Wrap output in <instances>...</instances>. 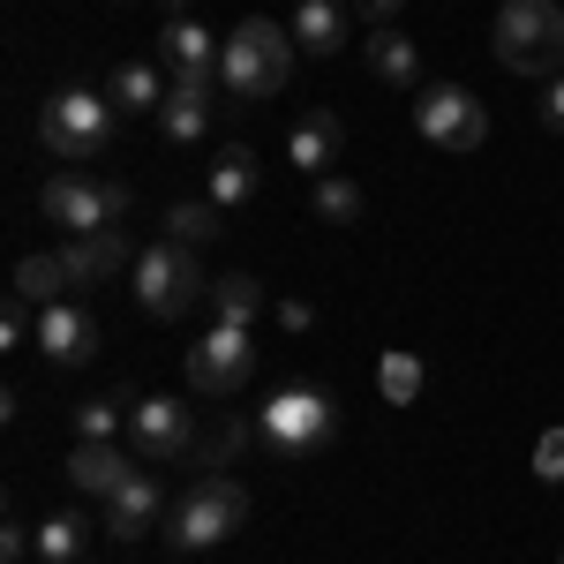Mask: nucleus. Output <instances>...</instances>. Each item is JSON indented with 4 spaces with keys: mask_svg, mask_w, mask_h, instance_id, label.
Listing matches in <instances>:
<instances>
[{
    "mask_svg": "<svg viewBox=\"0 0 564 564\" xmlns=\"http://www.w3.org/2000/svg\"><path fill=\"white\" fill-rule=\"evenodd\" d=\"M294 31L286 23H271V15H249V23H234V39L218 53V90L226 98H241V106H271L286 76H294Z\"/></svg>",
    "mask_w": 564,
    "mask_h": 564,
    "instance_id": "1",
    "label": "nucleus"
},
{
    "mask_svg": "<svg viewBox=\"0 0 564 564\" xmlns=\"http://www.w3.org/2000/svg\"><path fill=\"white\" fill-rule=\"evenodd\" d=\"M489 45H497L505 76H520V84H557L564 76V8L557 0H505Z\"/></svg>",
    "mask_w": 564,
    "mask_h": 564,
    "instance_id": "2",
    "label": "nucleus"
},
{
    "mask_svg": "<svg viewBox=\"0 0 564 564\" xmlns=\"http://www.w3.org/2000/svg\"><path fill=\"white\" fill-rule=\"evenodd\" d=\"M241 527H249V489L234 475H196V489L174 497V512H166V550L174 557H196V550L234 542Z\"/></svg>",
    "mask_w": 564,
    "mask_h": 564,
    "instance_id": "3",
    "label": "nucleus"
},
{
    "mask_svg": "<svg viewBox=\"0 0 564 564\" xmlns=\"http://www.w3.org/2000/svg\"><path fill=\"white\" fill-rule=\"evenodd\" d=\"M113 129H121V106L106 98V90H53L39 106V143L53 151V159H68V166H90V159H106V143H113Z\"/></svg>",
    "mask_w": 564,
    "mask_h": 564,
    "instance_id": "4",
    "label": "nucleus"
},
{
    "mask_svg": "<svg viewBox=\"0 0 564 564\" xmlns=\"http://www.w3.org/2000/svg\"><path fill=\"white\" fill-rule=\"evenodd\" d=\"M332 430H339V399H332L324 384H279L257 406V444H271L279 459H308V452H324Z\"/></svg>",
    "mask_w": 564,
    "mask_h": 564,
    "instance_id": "5",
    "label": "nucleus"
},
{
    "mask_svg": "<svg viewBox=\"0 0 564 564\" xmlns=\"http://www.w3.org/2000/svg\"><path fill=\"white\" fill-rule=\"evenodd\" d=\"M129 279H135V308L159 316V324H174L196 302H212V271L196 263V249H181V241H151Z\"/></svg>",
    "mask_w": 564,
    "mask_h": 564,
    "instance_id": "6",
    "label": "nucleus"
},
{
    "mask_svg": "<svg viewBox=\"0 0 564 564\" xmlns=\"http://www.w3.org/2000/svg\"><path fill=\"white\" fill-rule=\"evenodd\" d=\"M39 212H45V226H61V234L76 241V234H106V226H121V218H129V188H121V181L84 174V166H61V174L39 188Z\"/></svg>",
    "mask_w": 564,
    "mask_h": 564,
    "instance_id": "7",
    "label": "nucleus"
},
{
    "mask_svg": "<svg viewBox=\"0 0 564 564\" xmlns=\"http://www.w3.org/2000/svg\"><path fill=\"white\" fill-rule=\"evenodd\" d=\"M414 129H422V143L459 159V151H481L489 143V106L459 84H422L414 90Z\"/></svg>",
    "mask_w": 564,
    "mask_h": 564,
    "instance_id": "8",
    "label": "nucleus"
},
{
    "mask_svg": "<svg viewBox=\"0 0 564 564\" xmlns=\"http://www.w3.org/2000/svg\"><path fill=\"white\" fill-rule=\"evenodd\" d=\"M249 377H257V339H249V324H212V332L188 347V391H196V399H234Z\"/></svg>",
    "mask_w": 564,
    "mask_h": 564,
    "instance_id": "9",
    "label": "nucleus"
},
{
    "mask_svg": "<svg viewBox=\"0 0 564 564\" xmlns=\"http://www.w3.org/2000/svg\"><path fill=\"white\" fill-rule=\"evenodd\" d=\"M129 444L143 467H166V459H188L196 452V406H181V399H135L129 414Z\"/></svg>",
    "mask_w": 564,
    "mask_h": 564,
    "instance_id": "10",
    "label": "nucleus"
},
{
    "mask_svg": "<svg viewBox=\"0 0 564 564\" xmlns=\"http://www.w3.org/2000/svg\"><path fill=\"white\" fill-rule=\"evenodd\" d=\"M98 316H90L84 302H45L39 308V332H31V347L45 354V361H61V369H84L90 354H98Z\"/></svg>",
    "mask_w": 564,
    "mask_h": 564,
    "instance_id": "11",
    "label": "nucleus"
},
{
    "mask_svg": "<svg viewBox=\"0 0 564 564\" xmlns=\"http://www.w3.org/2000/svg\"><path fill=\"white\" fill-rule=\"evenodd\" d=\"M166 512H174V505H166V481L151 475V467H135V475L106 497V534H113V542H143L151 527H166Z\"/></svg>",
    "mask_w": 564,
    "mask_h": 564,
    "instance_id": "12",
    "label": "nucleus"
},
{
    "mask_svg": "<svg viewBox=\"0 0 564 564\" xmlns=\"http://www.w3.org/2000/svg\"><path fill=\"white\" fill-rule=\"evenodd\" d=\"M339 159H347V121L332 106H308L302 121H294V135H286V166L324 181V174H339Z\"/></svg>",
    "mask_w": 564,
    "mask_h": 564,
    "instance_id": "13",
    "label": "nucleus"
},
{
    "mask_svg": "<svg viewBox=\"0 0 564 564\" xmlns=\"http://www.w3.org/2000/svg\"><path fill=\"white\" fill-rule=\"evenodd\" d=\"M159 45H166V76H212L218 84V53L226 45L196 23V15H181V8H166V23H159Z\"/></svg>",
    "mask_w": 564,
    "mask_h": 564,
    "instance_id": "14",
    "label": "nucleus"
},
{
    "mask_svg": "<svg viewBox=\"0 0 564 564\" xmlns=\"http://www.w3.org/2000/svg\"><path fill=\"white\" fill-rule=\"evenodd\" d=\"M61 257H68V271H76V286H98V279H113V271H135L143 249H129L121 226H106V234H76Z\"/></svg>",
    "mask_w": 564,
    "mask_h": 564,
    "instance_id": "15",
    "label": "nucleus"
},
{
    "mask_svg": "<svg viewBox=\"0 0 564 564\" xmlns=\"http://www.w3.org/2000/svg\"><path fill=\"white\" fill-rule=\"evenodd\" d=\"M212 98H218L212 76H174L166 106H159V129H166V143H196V135L212 129Z\"/></svg>",
    "mask_w": 564,
    "mask_h": 564,
    "instance_id": "16",
    "label": "nucleus"
},
{
    "mask_svg": "<svg viewBox=\"0 0 564 564\" xmlns=\"http://www.w3.org/2000/svg\"><path fill=\"white\" fill-rule=\"evenodd\" d=\"M361 53H369V76L391 90H422V45L406 39V31H391V23H377L369 39H361Z\"/></svg>",
    "mask_w": 564,
    "mask_h": 564,
    "instance_id": "17",
    "label": "nucleus"
},
{
    "mask_svg": "<svg viewBox=\"0 0 564 564\" xmlns=\"http://www.w3.org/2000/svg\"><path fill=\"white\" fill-rule=\"evenodd\" d=\"M135 467H143V459H129L121 444H76V452H68V481H76L84 497H113Z\"/></svg>",
    "mask_w": 564,
    "mask_h": 564,
    "instance_id": "18",
    "label": "nucleus"
},
{
    "mask_svg": "<svg viewBox=\"0 0 564 564\" xmlns=\"http://www.w3.org/2000/svg\"><path fill=\"white\" fill-rule=\"evenodd\" d=\"M257 188H263L257 151H249V143H226V151L212 159V188H204V196H212L218 212H241V204H249Z\"/></svg>",
    "mask_w": 564,
    "mask_h": 564,
    "instance_id": "19",
    "label": "nucleus"
},
{
    "mask_svg": "<svg viewBox=\"0 0 564 564\" xmlns=\"http://www.w3.org/2000/svg\"><path fill=\"white\" fill-rule=\"evenodd\" d=\"M294 45L302 53H347V0H294Z\"/></svg>",
    "mask_w": 564,
    "mask_h": 564,
    "instance_id": "20",
    "label": "nucleus"
},
{
    "mask_svg": "<svg viewBox=\"0 0 564 564\" xmlns=\"http://www.w3.org/2000/svg\"><path fill=\"white\" fill-rule=\"evenodd\" d=\"M166 90H174V76H159L151 61H121V68H113V84H106V98H113L121 113H151V121H159Z\"/></svg>",
    "mask_w": 564,
    "mask_h": 564,
    "instance_id": "21",
    "label": "nucleus"
},
{
    "mask_svg": "<svg viewBox=\"0 0 564 564\" xmlns=\"http://www.w3.org/2000/svg\"><path fill=\"white\" fill-rule=\"evenodd\" d=\"M68 286H76L68 257H23V263H15V279H8V294H15V302H31V308L68 302Z\"/></svg>",
    "mask_w": 564,
    "mask_h": 564,
    "instance_id": "22",
    "label": "nucleus"
},
{
    "mask_svg": "<svg viewBox=\"0 0 564 564\" xmlns=\"http://www.w3.org/2000/svg\"><path fill=\"white\" fill-rule=\"evenodd\" d=\"M129 414H135L129 384H113L106 399H84V406H76V444H113V436L129 430Z\"/></svg>",
    "mask_w": 564,
    "mask_h": 564,
    "instance_id": "23",
    "label": "nucleus"
},
{
    "mask_svg": "<svg viewBox=\"0 0 564 564\" xmlns=\"http://www.w3.org/2000/svg\"><path fill=\"white\" fill-rule=\"evenodd\" d=\"M31 534H39V564H84L90 520H84V512H45Z\"/></svg>",
    "mask_w": 564,
    "mask_h": 564,
    "instance_id": "24",
    "label": "nucleus"
},
{
    "mask_svg": "<svg viewBox=\"0 0 564 564\" xmlns=\"http://www.w3.org/2000/svg\"><path fill=\"white\" fill-rule=\"evenodd\" d=\"M422 384H430L422 354H406V347H384V354H377V391H384V406H414V399H422Z\"/></svg>",
    "mask_w": 564,
    "mask_h": 564,
    "instance_id": "25",
    "label": "nucleus"
},
{
    "mask_svg": "<svg viewBox=\"0 0 564 564\" xmlns=\"http://www.w3.org/2000/svg\"><path fill=\"white\" fill-rule=\"evenodd\" d=\"M263 308H271V302H263V286L249 279V271H226V279H212V316H218V324H257Z\"/></svg>",
    "mask_w": 564,
    "mask_h": 564,
    "instance_id": "26",
    "label": "nucleus"
},
{
    "mask_svg": "<svg viewBox=\"0 0 564 564\" xmlns=\"http://www.w3.org/2000/svg\"><path fill=\"white\" fill-rule=\"evenodd\" d=\"M249 436H257V414H226L212 436H196V452H188V459H196L204 475H218V467H234V459H241V444H249Z\"/></svg>",
    "mask_w": 564,
    "mask_h": 564,
    "instance_id": "27",
    "label": "nucleus"
},
{
    "mask_svg": "<svg viewBox=\"0 0 564 564\" xmlns=\"http://www.w3.org/2000/svg\"><path fill=\"white\" fill-rule=\"evenodd\" d=\"M218 234H226V212H218L212 196H204V204H166V241L204 249V241H218Z\"/></svg>",
    "mask_w": 564,
    "mask_h": 564,
    "instance_id": "28",
    "label": "nucleus"
},
{
    "mask_svg": "<svg viewBox=\"0 0 564 564\" xmlns=\"http://www.w3.org/2000/svg\"><path fill=\"white\" fill-rule=\"evenodd\" d=\"M316 218H332V226H354L361 218V188L347 174H324L316 181Z\"/></svg>",
    "mask_w": 564,
    "mask_h": 564,
    "instance_id": "29",
    "label": "nucleus"
},
{
    "mask_svg": "<svg viewBox=\"0 0 564 564\" xmlns=\"http://www.w3.org/2000/svg\"><path fill=\"white\" fill-rule=\"evenodd\" d=\"M534 475L564 481V430H542V444H534Z\"/></svg>",
    "mask_w": 564,
    "mask_h": 564,
    "instance_id": "30",
    "label": "nucleus"
},
{
    "mask_svg": "<svg viewBox=\"0 0 564 564\" xmlns=\"http://www.w3.org/2000/svg\"><path fill=\"white\" fill-rule=\"evenodd\" d=\"M271 324H279L286 339H302L308 324H316V308H308V302H271Z\"/></svg>",
    "mask_w": 564,
    "mask_h": 564,
    "instance_id": "31",
    "label": "nucleus"
},
{
    "mask_svg": "<svg viewBox=\"0 0 564 564\" xmlns=\"http://www.w3.org/2000/svg\"><path fill=\"white\" fill-rule=\"evenodd\" d=\"M542 129L564 135V76H557V84H542Z\"/></svg>",
    "mask_w": 564,
    "mask_h": 564,
    "instance_id": "32",
    "label": "nucleus"
},
{
    "mask_svg": "<svg viewBox=\"0 0 564 564\" xmlns=\"http://www.w3.org/2000/svg\"><path fill=\"white\" fill-rule=\"evenodd\" d=\"M354 8H361V15H369V23H391V15H399V8H406V0H354Z\"/></svg>",
    "mask_w": 564,
    "mask_h": 564,
    "instance_id": "33",
    "label": "nucleus"
},
{
    "mask_svg": "<svg viewBox=\"0 0 564 564\" xmlns=\"http://www.w3.org/2000/svg\"><path fill=\"white\" fill-rule=\"evenodd\" d=\"M557 564H564V557H557Z\"/></svg>",
    "mask_w": 564,
    "mask_h": 564,
    "instance_id": "34",
    "label": "nucleus"
}]
</instances>
